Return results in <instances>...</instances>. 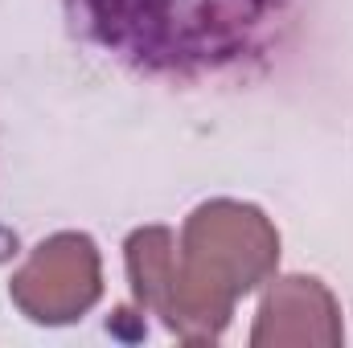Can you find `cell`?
<instances>
[{
  "mask_svg": "<svg viewBox=\"0 0 353 348\" xmlns=\"http://www.w3.org/2000/svg\"><path fill=\"white\" fill-rule=\"evenodd\" d=\"M279 266V230L259 205L201 201L176 238L173 332L185 345H214L230 328L234 303L259 291Z\"/></svg>",
  "mask_w": 353,
  "mask_h": 348,
  "instance_id": "cell-1",
  "label": "cell"
},
{
  "mask_svg": "<svg viewBox=\"0 0 353 348\" xmlns=\"http://www.w3.org/2000/svg\"><path fill=\"white\" fill-rule=\"evenodd\" d=\"M12 307L41 328L79 324L103 299V254L83 230L41 238L8 279Z\"/></svg>",
  "mask_w": 353,
  "mask_h": 348,
  "instance_id": "cell-2",
  "label": "cell"
},
{
  "mask_svg": "<svg viewBox=\"0 0 353 348\" xmlns=\"http://www.w3.org/2000/svg\"><path fill=\"white\" fill-rule=\"evenodd\" d=\"M247 340L251 348H341V303L316 274H271Z\"/></svg>",
  "mask_w": 353,
  "mask_h": 348,
  "instance_id": "cell-3",
  "label": "cell"
}]
</instances>
